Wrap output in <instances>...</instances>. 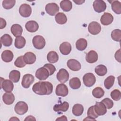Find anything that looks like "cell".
I'll return each mask as SVG.
<instances>
[{"mask_svg": "<svg viewBox=\"0 0 121 121\" xmlns=\"http://www.w3.org/2000/svg\"><path fill=\"white\" fill-rule=\"evenodd\" d=\"M115 77L113 76H110L108 77L104 81V85L105 87L107 89H110L114 84L115 81Z\"/></svg>", "mask_w": 121, "mask_h": 121, "instance_id": "obj_36", "label": "cell"}, {"mask_svg": "<svg viewBox=\"0 0 121 121\" xmlns=\"http://www.w3.org/2000/svg\"><path fill=\"white\" fill-rule=\"evenodd\" d=\"M88 32L93 35H97L101 30V25L96 21L91 22L88 25Z\"/></svg>", "mask_w": 121, "mask_h": 121, "instance_id": "obj_9", "label": "cell"}, {"mask_svg": "<svg viewBox=\"0 0 121 121\" xmlns=\"http://www.w3.org/2000/svg\"><path fill=\"white\" fill-rule=\"evenodd\" d=\"M11 120H18V121H19V120L17 118H16V117H13L12 118H10L9 119V121H11Z\"/></svg>", "mask_w": 121, "mask_h": 121, "instance_id": "obj_50", "label": "cell"}, {"mask_svg": "<svg viewBox=\"0 0 121 121\" xmlns=\"http://www.w3.org/2000/svg\"><path fill=\"white\" fill-rule=\"evenodd\" d=\"M16 3L15 0H4L2 1V6L6 9H12Z\"/></svg>", "mask_w": 121, "mask_h": 121, "instance_id": "obj_39", "label": "cell"}, {"mask_svg": "<svg viewBox=\"0 0 121 121\" xmlns=\"http://www.w3.org/2000/svg\"><path fill=\"white\" fill-rule=\"evenodd\" d=\"M34 47L38 50L42 49L45 45V40L43 36L41 35H35L32 39Z\"/></svg>", "mask_w": 121, "mask_h": 121, "instance_id": "obj_2", "label": "cell"}, {"mask_svg": "<svg viewBox=\"0 0 121 121\" xmlns=\"http://www.w3.org/2000/svg\"><path fill=\"white\" fill-rule=\"evenodd\" d=\"M101 102H102L105 105L106 108L108 109H111L113 106V101L109 98H105Z\"/></svg>", "mask_w": 121, "mask_h": 121, "instance_id": "obj_43", "label": "cell"}, {"mask_svg": "<svg viewBox=\"0 0 121 121\" xmlns=\"http://www.w3.org/2000/svg\"><path fill=\"white\" fill-rule=\"evenodd\" d=\"M1 88L6 92H11L14 88V85L10 80L4 79L1 78Z\"/></svg>", "mask_w": 121, "mask_h": 121, "instance_id": "obj_13", "label": "cell"}, {"mask_svg": "<svg viewBox=\"0 0 121 121\" xmlns=\"http://www.w3.org/2000/svg\"><path fill=\"white\" fill-rule=\"evenodd\" d=\"M20 78V73L17 70L11 71L9 74V78L14 83H17L19 81Z\"/></svg>", "mask_w": 121, "mask_h": 121, "instance_id": "obj_29", "label": "cell"}, {"mask_svg": "<svg viewBox=\"0 0 121 121\" xmlns=\"http://www.w3.org/2000/svg\"><path fill=\"white\" fill-rule=\"evenodd\" d=\"M84 112L83 106L79 104H77L74 105L72 108V113L76 116L81 115Z\"/></svg>", "mask_w": 121, "mask_h": 121, "instance_id": "obj_27", "label": "cell"}, {"mask_svg": "<svg viewBox=\"0 0 121 121\" xmlns=\"http://www.w3.org/2000/svg\"><path fill=\"white\" fill-rule=\"evenodd\" d=\"M55 93L56 95L58 96L65 97L68 95V88L67 86L64 84H60L58 85L56 87Z\"/></svg>", "mask_w": 121, "mask_h": 121, "instance_id": "obj_11", "label": "cell"}, {"mask_svg": "<svg viewBox=\"0 0 121 121\" xmlns=\"http://www.w3.org/2000/svg\"><path fill=\"white\" fill-rule=\"evenodd\" d=\"M56 121H67V119L66 116L63 115L61 117H60L57 119H56Z\"/></svg>", "mask_w": 121, "mask_h": 121, "instance_id": "obj_48", "label": "cell"}, {"mask_svg": "<svg viewBox=\"0 0 121 121\" xmlns=\"http://www.w3.org/2000/svg\"><path fill=\"white\" fill-rule=\"evenodd\" d=\"M3 102L7 105L12 104L15 101V96L14 94L11 92H6L2 96Z\"/></svg>", "mask_w": 121, "mask_h": 121, "instance_id": "obj_21", "label": "cell"}, {"mask_svg": "<svg viewBox=\"0 0 121 121\" xmlns=\"http://www.w3.org/2000/svg\"><path fill=\"white\" fill-rule=\"evenodd\" d=\"M87 116L88 117H89L90 118H92L94 119H95V118H97L99 116L97 115V114L96 113L95 108H94V105L91 106L90 107L87 111Z\"/></svg>", "mask_w": 121, "mask_h": 121, "instance_id": "obj_42", "label": "cell"}, {"mask_svg": "<svg viewBox=\"0 0 121 121\" xmlns=\"http://www.w3.org/2000/svg\"><path fill=\"white\" fill-rule=\"evenodd\" d=\"M104 94V91L100 87H96L92 91V95L94 97L96 98H100L102 97Z\"/></svg>", "mask_w": 121, "mask_h": 121, "instance_id": "obj_37", "label": "cell"}, {"mask_svg": "<svg viewBox=\"0 0 121 121\" xmlns=\"http://www.w3.org/2000/svg\"><path fill=\"white\" fill-rule=\"evenodd\" d=\"M1 59L5 62H9L11 61L13 59L14 55L10 50H5L1 53Z\"/></svg>", "mask_w": 121, "mask_h": 121, "instance_id": "obj_24", "label": "cell"}, {"mask_svg": "<svg viewBox=\"0 0 121 121\" xmlns=\"http://www.w3.org/2000/svg\"><path fill=\"white\" fill-rule=\"evenodd\" d=\"M56 77L60 82L64 83L66 82L69 78V73L66 69H61L57 73Z\"/></svg>", "mask_w": 121, "mask_h": 121, "instance_id": "obj_10", "label": "cell"}, {"mask_svg": "<svg viewBox=\"0 0 121 121\" xmlns=\"http://www.w3.org/2000/svg\"><path fill=\"white\" fill-rule=\"evenodd\" d=\"M93 6L95 11L97 13L104 11L106 9V3L102 0H95L93 2Z\"/></svg>", "mask_w": 121, "mask_h": 121, "instance_id": "obj_7", "label": "cell"}, {"mask_svg": "<svg viewBox=\"0 0 121 121\" xmlns=\"http://www.w3.org/2000/svg\"><path fill=\"white\" fill-rule=\"evenodd\" d=\"M24 60L26 64H32L36 60V56L32 52H28L25 53L23 56Z\"/></svg>", "mask_w": 121, "mask_h": 121, "instance_id": "obj_19", "label": "cell"}, {"mask_svg": "<svg viewBox=\"0 0 121 121\" xmlns=\"http://www.w3.org/2000/svg\"><path fill=\"white\" fill-rule=\"evenodd\" d=\"M12 38L9 34H4L0 37L1 43L4 46H10L12 43Z\"/></svg>", "mask_w": 121, "mask_h": 121, "instance_id": "obj_25", "label": "cell"}, {"mask_svg": "<svg viewBox=\"0 0 121 121\" xmlns=\"http://www.w3.org/2000/svg\"><path fill=\"white\" fill-rule=\"evenodd\" d=\"M34 80V76L30 74H26L24 75L22 78L21 85L24 88H28L33 84Z\"/></svg>", "mask_w": 121, "mask_h": 121, "instance_id": "obj_6", "label": "cell"}, {"mask_svg": "<svg viewBox=\"0 0 121 121\" xmlns=\"http://www.w3.org/2000/svg\"><path fill=\"white\" fill-rule=\"evenodd\" d=\"M111 96L114 101H119L121 98V93L118 89H114L111 93Z\"/></svg>", "mask_w": 121, "mask_h": 121, "instance_id": "obj_41", "label": "cell"}, {"mask_svg": "<svg viewBox=\"0 0 121 121\" xmlns=\"http://www.w3.org/2000/svg\"><path fill=\"white\" fill-rule=\"evenodd\" d=\"M113 20V17L111 13L108 12L104 13L100 19L101 24L104 26H108L111 24Z\"/></svg>", "mask_w": 121, "mask_h": 121, "instance_id": "obj_16", "label": "cell"}, {"mask_svg": "<svg viewBox=\"0 0 121 121\" xmlns=\"http://www.w3.org/2000/svg\"><path fill=\"white\" fill-rule=\"evenodd\" d=\"M25 27L27 31L31 33H34L38 30L39 25L35 21L30 20L26 23Z\"/></svg>", "mask_w": 121, "mask_h": 121, "instance_id": "obj_17", "label": "cell"}, {"mask_svg": "<svg viewBox=\"0 0 121 121\" xmlns=\"http://www.w3.org/2000/svg\"><path fill=\"white\" fill-rule=\"evenodd\" d=\"M83 81L84 85L87 87L93 86L95 83L96 78L92 73H87L83 77Z\"/></svg>", "mask_w": 121, "mask_h": 121, "instance_id": "obj_4", "label": "cell"}, {"mask_svg": "<svg viewBox=\"0 0 121 121\" xmlns=\"http://www.w3.org/2000/svg\"><path fill=\"white\" fill-rule=\"evenodd\" d=\"M47 60L52 63H55L58 61L59 60V56L57 53L53 51H50L48 52L47 55Z\"/></svg>", "mask_w": 121, "mask_h": 121, "instance_id": "obj_30", "label": "cell"}, {"mask_svg": "<svg viewBox=\"0 0 121 121\" xmlns=\"http://www.w3.org/2000/svg\"><path fill=\"white\" fill-rule=\"evenodd\" d=\"M112 9L117 14H121V3L118 0H113L111 3Z\"/></svg>", "mask_w": 121, "mask_h": 121, "instance_id": "obj_35", "label": "cell"}, {"mask_svg": "<svg viewBox=\"0 0 121 121\" xmlns=\"http://www.w3.org/2000/svg\"><path fill=\"white\" fill-rule=\"evenodd\" d=\"M26 43V39L23 36H18L15 39V46L17 49H21L25 46Z\"/></svg>", "mask_w": 121, "mask_h": 121, "instance_id": "obj_32", "label": "cell"}, {"mask_svg": "<svg viewBox=\"0 0 121 121\" xmlns=\"http://www.w3.org/2000/svg\"><path fill=\"white\" fill-rule=\"evenodd\" d=\"M35 77L40 80L46 79L50 76L48 70L44 67H41L37 69L35 74Z\"/></svg>", "mask_w": 121, "mask_h": 121, "instance_id": "obj_5", "label": "cell"}, {"mask_svg": "<svg viewBox=\"0 0 121 121\" xmlns=\"http://www.w3.org/2000/svg\"><path fill=\"white\" fill-rule=\"evenodd\" d=\"M32 90L38 95H49L52 92L53 86L48 81H39L33 85Z\"/></svg>", "mask_w": 121, "mask_h": 121, "instance_id": "obj_1", "label": "cell"}, {"mask_svg": "<svg viewBox=\"0 0 121 121\" xmlns=\"http://www.w3.org/2000/svg\"><path fill=\"white\" fill-rule=\"evenodd\" d=\"M115 59L120 63L121 62V49H119L115 53Z\"/></svg>", "mask_w": 121, "mask_h": 121, "instance_id": "obj_45", "label": "cell"}, {"mask_svg": "<svg viewBox=\"0 0 121 121\" xmlns=\"http://www.w3.org/2000/svg\"><path fill=\"white\" fill-rule=\"evenodd\" d=\"M87 45V41L84 38L78 39L76 43V47L79 51H83L86 48Z\"/></svg>", "mask_w": 121, "mask_h": 121, "instance_id": "obj_31", "label": "cell"}, {"mask_svg": "<svg viewBox=\"0 0 121 121\" xmlns=\"http://www.w3.org/2000/svg\"><path fill=\"white\" fill-rule=\"evenodd\" d=\"M45 11L49 15L53 16L59 11V7L55 3H50L47 4L45 8Z\"/></svg>", "mask_w": 121, "mask_h": 121, "instance_id": "obj_12", "label": "cell"}, {"mask_svg": "<svg viewBox=\"0 0 121 121\" xmlns=\"http://www.w3.org/2000/svg\"><path fill=\"white\" fill-rule=\"evenodd\" d=\"M85 1V0H73V2H74L77 5H81L83 3H84Z\"/></svg>", "mask_w": 121, "mask_h": 121, "instance_id": "obj_49", "label": "cell"}, {"mask_svg": "<svg viewBox=\"0 0 121 121\" xmlns=\"http://www.w3.org/2000/svg\"><path fill=\"white\" fill-rule=\"evenodd\" d=\"M26 64L24 61L23 56H20L17 57L14 62V65L18 68L24 67Z\"/></svg>", "mask_w": 121, "mask_h": 121, "instance_id": "obj_40", "label": "cell"}, {"mask_svg": "<svg viewBox=\"0 0 121 121\" xmlns=\"http://www.w3.org/2000/svg\"><path fill=\"white\" fill-rule=\"evenodd\" d=\"M112 39L116 42H120L121 38V31L119 29L113 30L111 34Z\"/></svg>", "mask_w": 121, "mask_h": 121, "instance_id": "obj_38", "label": "cell"}, {"mask_svg": "<svg viewBox=\"0 0 121 121\" xmlns=\"http://www.w3.org/2000/svg\"><path fill=\"white\" fill-rule=\"evenodd\" d=\"M95 71L97 75L99 76H104L107 73V69L105 66L101 64L95 67Z\"/></svg>", "mask_w": 121, "mask_h": 121, "instance_id": "obj_34", "label": "cell"}, {"mask_svg": "<svg viewBox=\"0 0 121 121\" xmlns=\"http://www.w3.org/2000/svg\"><path fill=\"white\" fill-rule=\"evenodd\" d=\"M19 12L20 15L24 17H29L32 13L31 7L27 4H23L19 7Z\"/></svg>", "mask_w": 121, "mask_h": 121, "instance_id": "obj_8", "label": "cell"}, {"mask_svg": "<svg viewBox=\"0 0 121 121\" xmlns=\"http://www.w3.org/2000/svg\"><path fill=\"white\" fill-rule=\"evenodd\" d=\"M10 31L13 35L17 37L21 36L23 32L22 27L19 24H16L12 26L10 28Z\"/></svg>", "mask_w": 121, "mask_h": 121, "instance_id": "obj_22", "label": "cell"}, {"mask_svg": "<svg viewBox=\"0 0 121 121\" xmlns=\"http://www.w3.org/2000/svg\"><path fill=\"white\" fill-rule=\"evenodd\" d=\"M59 49L61 54L67 55H68L71 51V45L69 43L65 42L60 44Z\"/></svg>", "mask_w": 121, "mask_h": 121, "instance_id": "obj_18", "label": "cell"}, {"mask_svg": "<svg viewBox=\"0 0 121 121\" xmlns=\"http://www.w3.org/2000/svg\"><path fill=\"white\" fill-rule=\"evenodd\" d=\"M68 67L71 70L77 71L80 69L81 66L80 62L75 59H69L67 61Z\"/></svg>", "mask_w": 121, "mask_h": 121, "instance_id": "obj_14", "label": "cell"}, {"mask_svg": "<svg viewBox=\"0 0 121 121\" xmlns=\"http://www.w3.org/2000/svg\"><path fill=\"white\" fill-rule=\"evenodd\" d=\"M28 109V105L23 101L17 102L14 107V110L16 113L19 115H23L26 113Z\"/></svg>", "mask_w": 121, "mask_h": 121, "instance_id": "obj_3", "label": "cell"}, {"mask_svg": "<svg viewBox=\"0 0 121 121\" xmlns=\"http://www.w3.org/2000/svg\"><path fill=\"white\" fill-rule=\"evenodd\" d=\"M69 84L71 88L73 89H77L81 86V81L78 78L74 77L70 79Z\"/></svg>", "mask_w": 121, "mask_h": 121, "instance_id": "obj_33", "label": "cell"}, {"mask_svg": "<svg viewBox=\"0 0 121 121\" xmlns=\"http://www.w3.org/2000/svg\"><path fill=\"white\" fill-rule=\"evenodd\" d=\"M31 120L36 121V119L34 116H33L32 115H29V116H27L26 118V119L24 120L25 121H31Z\"/></svg>", "mask_w": 121, "mask_h": 121, "instance_id": "obj_47", "label": "cell"}, {"mask_svg": "<svg viewBox=\"0 0 121 121\" xmlns=\"http://www.w3.org/2000/svg\"><path fill=\"white\" fill-rule=\"evenodd\" d=\"M43 67L45 68L48 70L50 76L52 75L56 70V68L55 66L52 64L46 63L43 66Z\"/></svg>", "mask_w": 121, "mask_h": 121, "instance_id": "obj_44", "label": "cell"}, {"mask_svg": "<svg viewBox=\"0 0 121 121\" xmlns=\"http://www.w3.org/2000/svg\"><path fill=\"white\" fill-rule=\"evenodd\" d=\"M60 7L64 11L68 12L72 9V4L69 0H63L60 1Z\"/></svg>", "mask_w": 121, "mask_h": 121, "instance_id": "obj_28", "label": "cell"}, {"mask_svg": "<svg viewBox=\"0 0 121 121\" xmlns=\"http://www.w3.org/2000/svg\"><path fill=\"white\" fill-rule=\"evenodd\" d=\"M0 28L1 29H3V28L5 27V26H6L7 23H6V20L5 19H4L3 18H1V17L0 18Z\"/></svg>", "mask_w": 121, "mask_h": 121, "instance_id": "obj_46", "label": "cell"}, {"mask_svg": "<svg viewBox=\"0 0 121 121\" xmlns=\"http://www.w3.org/2000/svg\"><path fill=\"white\" fill-rule=\"evenodd\" d=\"M56 22L60 25L65 24L67 21V17L66 15L62 12H59L55 16Z\"/></svg>", "mask_w": 121, "mask_h": 121, "instance_id": "obj_26", "label": "cell"}, {"mask_svg": "<svg viewBox=\"0 0 121 121\" xmlns=\"http://www.w3.org/2000/svg\"><path fill=\"white\" fill-rule=\"evenodd\" d=\"M86 61L89 63H93L95 62L98 60L97 53L94 51H90L86 54Z\"/></svg>", "mask_w": 121, "mask_h": 121, "instance_id": "obj_20", "label": "cell"}, {"mask_svg": "<svg viewBox=\"0 0 121 121\" xmlns=\"http://www.w3.org/2000/svg\"><path fill=\"white\" fill-rule=\"evenodd\" d=\"M69 108V104L67 102H63L60 104H56L53 106V110L56 112H66Z\"/></svg>", "mask_w": 121, "mask_h": 121, "instance_id": "obj_23", "label": "cell"}, {"mask_svg": "<svg viewBox=\"0 0 121 121\" xmlns=\"http://www.w3.org/2000/svg\"><path fill=\"white\" fill-rule=\"evenodd\" d=\"M95 110L98 116L104 115L106 112V107L105 105L101 102H96L95 104L94 105Z\"/></svg>", "mask_w": 121, "mask_h": 121, "instance_id": "obj_15", "label": "cell"}]
</instances>
